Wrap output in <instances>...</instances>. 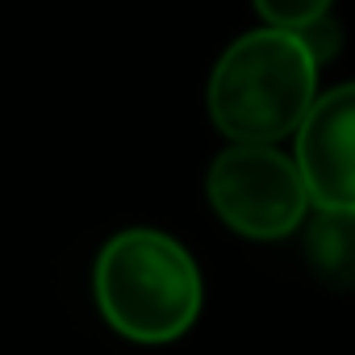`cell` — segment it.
<instances>
[{"label":"cell","mask_w":355,"mask_h":355,"mask_svg":"<svg viewBox=\"0 0 355 355\" xmlns=\"http://www.w3.org/2000/svg\"><path fill=\"white\" fill-rule=\"evenodd\" d=\"M92 297L117 334L159 347L193 330L205 305V280L184 243L163 230L134 226L101 247Z\"/></svg>","instance_id":"1"},{"label":"cell","mask_w":355,"mask_h":355,"mask_svg":"<svg viewBox=\"0 0 355 355\" xmlns=\"http://www.w3.org/2000/svg\"><path fill=\"white\" fill-rule=\"evenodd\" d=\"M318 101V59L293 30H251L226 46L209 76L214 125L247 146H276L297 134Z\"/></svg>","instance_id":"2"},{"label":"cell","mask_w":355,"mask_h":355,"mask_svg":"<svg viewBox=\"0 0 355 355\" xmlns=\"http://www.w3.org/2000/svg\"><path fill=\"white\" fill-rule=\"evenodd\" d=\"M205 189L218 218L243 239H259V243L297 234L309 214V193L301 171L276 146L234 142L214 159Z\"/></svg>","instance_id":"3"},{"label":"cell","mask_w":355,"mask_h":355,"mask_svg":"<svg viewBox=\"0 0 355 355\" xmlns=\"http://www.w3.org/2000/svg\"><path fill=\"white\" fill-rule=\"evenodd\" d=\"M293 138L309 205L355 214V84L322 92Z\"/></svg>","instance_id":"4"},{"label":"cell","mask_w":355,"mask_h":355,"mask_svg":"<svg viewBox=\"0 0 355 355\" xmlns=\"http://www.w3.org/2000/svg\"><path fill=\"white\" fill-rule=\"evenodd\" d=\"M305 263L330 288H355V214L318 209L305 222Z\"/></svg>","instance_id":"5"},{"label":"cell","mask_w":355,"mask_h":355,"mask_svg":"<svg viewBox=\"0 0 355 355\" xmlns=\"http://www.w3.org/2000/svg\"><path fill=\"white\" fill-rule=\"evenodd\" d=\"M330 9H334V0H255V13L272 30H293V34L330 17Z\"/></svg>","instance_id":"6"},{"label":"cell","mask_w":355,"mask_h":355,"mask_svg":"<svg viewBox=\"0 0 355 355\" xmlns=\"http://www.w3.org/2000/svg\"><path fill=\"white\" fill-rule=\"evenodd\" d=\"M301 42L309 46V55H313L318 67H322V63H330V59L338 55V46H343V30H338L334 17H322V21H313L309 30H301Z\"/></svg>","instance_id":"7"}]
</instances>
